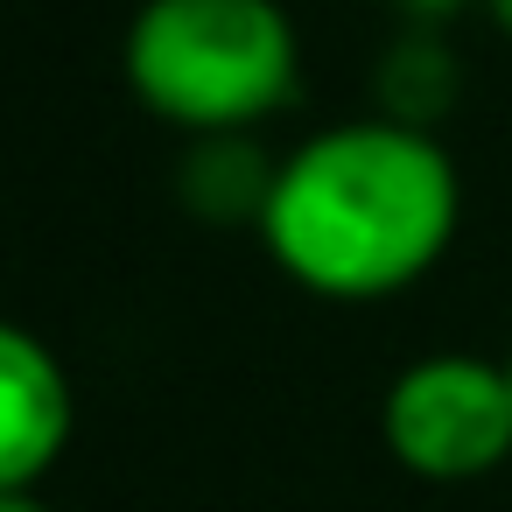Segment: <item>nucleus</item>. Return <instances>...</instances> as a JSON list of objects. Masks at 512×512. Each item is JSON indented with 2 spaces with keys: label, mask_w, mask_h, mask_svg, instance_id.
<instances>
[{
  "label": "nucleus",
  "mask_w": 512,
  "mask_h": 512,
  "mask_svg": "<svg viewBox=\"0 0 512 512\" xmlns=\"http://www.w3.org/2000/svg\"><path fill=\"white\" fill-rule=\"evenodd\" d=\"M393 8H400L407 29H442V22H456L463 8H477V0H393Z\"/></svg>",
  "instance_id": "0eeeda50"
},
{
  "label": "nucleus",
  "mask_w": 512,
  "mask_h": 512,
  "mask_svg": "<svg viewBox=\"0 0 512 512\" xmlns=\"http://www.w3.org/2000/svg\"><path fill=\"white\" fill-rule=\"evenodd\" d=\"M0 512H50L36 491H0Z\"/></svg>",
  "instance_id": "6e6552de"
},
{
  "label": "nucleus",
  "mask_w": 512,
  "mask_h": 512,
  "mask_svg": "<svg viewBox=\"0 0 512 512\" xmlns=\"http://www.w3.org/2000/svg\"><path fill=\"white\" fill-rule=\"evenodd\" d=\"M505 372H512V358H505Z\"/></svg>",
  "instance_id": "9d476101"
},
{
  "label": "nucleus",
  "mask_w": 512,
  "mask_h": 512,
  "mask_svg": "<svg viewBox=\"0 0 512 512\" xmlns=\"http://www.w3.org/2000/svg\"><path fill=\"white\" fill-rule=\"evenodd\" d=\"M120 64L155 120L204 141L253 134L281 113L302 78V43L281 0H141Z\"/></svg>",
  "instance_id": "f03ea898"
},
{
  "label": "nucleus",
  "mask_w": 512,
  "mask_h": 512,
  "mask_svg": "<svg viewBox=\"0 0 512 512\" xmlns=\"http://www.w3.org/2000/svg\"><path fill=\"white\" fill-rule=\"evenodd\" d=\"M379 428L400 470L428 484L491 477L512 456V372L477 351H428L386 386Z\"/></svg>",
  "instance_id": "7ed1b4c3"
},
{
  "label": "nucleus",
  "mask_w": 512,
  "mask_h": 512,
  "mask_svg": "<svg viewBox=\"0 0 512 512\" xmlns=\"http://www.w3.org/2000/svg\"><path fill=\"white\" fill-rule=\"evenodd\" d=\"M463 183L449 148L407 120H351L281 155L260 239L274 267L323 302H386L456 239Z\"/></svg>",
  "instance_id": "f257e3e1"
},
{
  "label": "nucleus",
  "mask_w": 512,
  "mask_h": 512,
  "mask_svg": "<svg viewBox=\"0 0 512 512\" xmlns=\"http://www.w3.org/2000/svg\"><path fill=\"white\" fill-rule=\"evenodd\" d=\"M274 169L253 134H204L190 141V162H183V197L197 218H218V225H253L260 232V211H267V190H274Z\"/></svg>",
  "instance_id": "39448f33"
},
{
  "label": "nucleus",
  "mask_w": 512,
  "mask_h": 512,
  "mask_svg": "<svg viewBox=\"0 0 512 512\" xmlns=\"http://www.w3.org/2000/svg\"><path fill=\"white\" fill-rule=\"evenodd\" d=\"M477 8H491V22H498V29L512 36V0H477Z\"/></svg>",
  "instance_id": "1a4fd4ad"
},
{
  "label": "nucleus",
  "mask_w": 512,
  "mask_h": 512,
  "mask_svg": "<svg viewBox=\"0 0 512 512\" xmlns=\"http://www.w3.org/2000/svg\"><path fill=\"white\" fill-rule=\"evenodd\" d=\"M449 99H456V57L442 29H400V43L379 57V113L435 134Z\"/></svg>",
  "instance_id": "423d86ee"
},
{
  "label": "nucleus",
  "mask_w": 512,
  "mask_h": 512,
  "mask_svg": "<svg viewBox=\"0 0 512 512\" xmlns=\"http://www.w3.org/2000/svg\"><path fill=\"white\" fill-rule=\"evenodd\" d=\"M71 379L57 351L0 316V491H36L71 442Z\"/></svg>",
  "instance_id": "20e7f679"
}]
</instances>
